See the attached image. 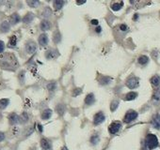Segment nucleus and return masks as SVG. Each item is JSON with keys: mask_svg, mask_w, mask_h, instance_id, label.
Masks as SVG:
<instances>
[{"mask_svg": "<svg viewBox=\"0 0 160 150\" xmlns=\"http://www.w3.org/2000/svg\"><path fill=\"white\" fill-rule=\"evenodd\" d=\"M51 28V24L50 22H48L47 20H43L41 23V29L43 31H46V30H49Z\"/></svg>", "mask_w": 160, "mask_h": 150, "instance_id": "14", "label": "nucleus"}, {"mask_svg": "<svg viewBox=\"0 0 160 150\" xmlns=\"http://www.w3.org/2000/svg\"><path fill=\"white\" fill-rule=\"evenodd\" d=\"M57 113H59V114H63V112L65 111V109H64V107H63V105H62V104L57 105Z\"/></svg>", "mask_w": 160, "mask_h": 150, "instance_id": "29", "label": "nucleus"}, {"mask_svg": "<svg viewBox=\"0 0 160 150\" xmlns=\"http://www.w3.org/2000/svg\"><path fill=\"white\" fill-rule=\"evenodd\" d=\"M152 124L155 129H157V130L160 129V114H156V116L153 118Z\"/></svg>", "mask_w": 160, "mask_h": 150, "instance_id": "10", "label": "nucleus"}, {"mask_svg": "<svg viewBox=\"0 0 160 150\" xmlns=\"http://www.w3.org/2000/svg\"><path fill=\"white\" fill-rule=\"evenodd\" d=\"M91 142L92 144H98L99 142V136L98 135H94V136H92L91 139Z\"/></svg>", "mask_w": 160, "mask_h": 150, "instance_id": "27", "label": "nucleus"}, {"mask_svg": "<svg viewBox=\"0 0 160 150\" xmlns=\"http://www.w3.org/2000/svg\"><path fill=\"white\" fill-rule=\"evenodd\" d=\"M4 49H5V45H4V42L2 41H0V53H3Z\"/></svg>", "mask_w": 160, "mask_h": 150, "instance_id": "34", "label": "nucleus"}, {"mask_svg": "<svg viewBox=\"0 0 160 150\" xmlns=\"http://www.w3.org/2000/svg\"><path fill=\"white\" fill-rule=\"evenodd\" d=\"M60 34L59 33H57V32H56L55 33V35H54V41H55V43H57V42H59L60 41Z\"/></svg>", "mask_w": 160, "mask_h": 150, "instance_id": "32", "label": "nucleus"}, {"mask_svg": "<svg viewBox=\"0 0 160 150\" xmlns=\"http://www.w3.org/2000/svg\"><path fill=\"white\" fill-rule=\"evenodd\" d=\"M34 19V15H33V13H28L24 18H23V22L25 24H29L32 22V20Z\"/></svg>", "mask_w": 160, "mask_h": 150, "instance_id": "17", "label": "nucleus"}, {"mask_svg": "<svg viewBox=\"0 0 160 150\" xmlns=\"http://www.w3.org/2000/svg\"><path fill=\"white\" fill-rule=\"evenodd\" d=\"M51 116H52V111L50 109H46L42 112V118L43 119V120H47V119H49L51 117Z\"/></svg>", "mask_w": 160, "mask_h": 150, "instance_id": "15", "label": "nucleus"}, {"mask_svg": "<svg viewBox=\"0 0 160 150\" xmlns=\"http://www.w3.org/2000/svg\"><path fill=\"white\" fill-rule=\"evenodd\" d=\"M120 28H121V30H122V31H125V30H127V26L125 25H122L120 26Z\"/></svg>", "mask_w": 160, "mask_h": 150, "instance_id": "38", "label": "nucleus"}, {"mask_svg": "<svg viewBox=\"0 0 160 150\" xmlns=\"http://www.w3.org/2000/svg\"><path fill=\"white\" fill-rule=\"evenodd\" d=\"M45 55H46V58L53 59V58H56V57L59 55V53H57V50H49V51H47Z\"/></svg>", "mask_w": 160, "mask_h": 150, "instance_id": "11", "label": "nucleus"}, {"mask_svg": "<svg viewBox=\"0 0 160 150\" xmlns=\"http://www.w3.org/2000/svg\"><path fill=\"white\" fill-rule=\"evenodd\" d=\"M104 120H105V114L102 112H99L94 116V120H93V123H94V125H99Z\"/></svg>", "mask_w": 160, "mask_h": 150, "instance_id": "6", "label": "nucleus"}, {"mask_svg": "<svg viewBox=\"0 0 160 150\" xmlns=\"http://www.w3.org/2000/svg\"><path fill=\"white\" fill-rule=\"evenodd\" d=\"M122 127V124L120 122H113L111 123L109 128H108V130L111 134H116L117 132L120 130V129H121Z\"/></svg>", "mask_w": 160, "mask_h": 150, "instance_id": "2", "label": "nucleus"}, {"mask_svg": "<svg viewBox=\"0 0 160 150\" xmlns=\"http://www.w3.org/2000/svg\"><path fill=\"white\" fill-rule=\"evenodd\" d=\"M64 6V1H55L54 2V7L56 10H60V8Z\"/></svg>", "mask_w": 160, "mask_h": 150, "instance_id": "23", "label": "nucleus"}, {"mask_svg": "<svg viewBox=\"0 0 160 150\" xmlns=\"http://www.w3.org/2000/svg\"><path fill=\"white\" fill-rule=\"evenodd\" d=\"M8 103H10V100H8V99H2V100H0V109H1V110L5 109L8 106Z\"/></svg>", "mask_w": 160, "mask_h": 150, "instance_id": "19", "label": "nucleus"}, {"mask_svg": "<svg viewBox=\"0 0 160 150\" xmlns=\"http://www.w3.org/2000/svg\"><path fill=\"white\" fill-rule=\"evenodd\" d=\"M86 1H77L76 3H77V5H82V4H84Z\"/></svg>", "mask_w": 160, "mask_h": 150, "instance_id": "40", "label": "nucleus"}, {"mask_svg": "<svg viewBox=\"0 0 160 150\" xmlns=\"http://www.w3.org/2000/svg\"><path fill=\"white\" fill-rule=\"evenodd\" d=\"M111 81V79L109 78V77H103L101 79V83L102 85H106V83H108L109 82Z\"/></svg>", "mask_w": 160, "mask_h": 150, "instance_id": "30", "label": "nucleus"}, {"mask_svg": "<svg viewBox=\"0 0 160 150\" xmlns=\"http://www.w3.org/2000/svg\"><path fill=\"white\" fill-rule=\"evenodd\" d=\"M96 31H97V32H98V33H99V32H101V27H97V29H96Z\"/></svg>", "mask_w": 160, "mask_h": 150, "instance_id": "41", "label": "nucleus"}, {"mask_svg": "<svg viewBox=\"0 0 160 150\" xmlns=\"http://www.w3.org/2000/svg\"><path fill=\"white\" fill-rule=\"evenodd\" d=\"M19 118H20V122L25 123L26 121L28 120V114H26V113H24L23 114H22V116H19Z\"/></svg>", "mask_w": 160, "mask_h": 150, "instance_id": "24", "label": "nucleus"}, {"mask_svg": "<svg viewBox=\"0 0 160 150\" xmlns=\"http://www.w3.org/2000/svg\"><path fill=\"white\" fill-rule=\"evenodd\" d=\"M154 100H160V89L156 90V92L154 95Z\"/></svg>", "mask_w": 160, "mask_h": 150, "instance_id": "33", "label": "nucleus"}, {"mask_svg": "<svg viewBox=\"0 0 160 150\" xmlns=\"http://www.w3.org/2000/svg\"><path fill=\"white\" fill-rule=\"evenodd\" d=\"M8 121H10L11 125H15L18 122H20V118L16 114L13 113V114H11L10 116H8Z\"/></svg>", "mask_w": 160, "mask_h": 150, "instance_id": "7", "label": "nucleus"}, {"mask_svg": "<svg viewBox=\"0 0 160 150\" xmlns=\"http://www.w3.org/2000/svg\"><path fill=\"white\" fill-rule=\"evenodd\" d=\"M126 86L133 89V88H136L137 86H139V79L136 77H131L127 80L126 82Z\"/></svg>", "mask_w": 160, "mask_h": 150, "instance_id": "4", "label": "nucleus"}, {"mask_svg": "<svg viewBox=\"0 0 160 150\" xmlns=\"http://www.w3.org/2000/svg\"><path fill=\"white\" fill-rule=\"evenodd\" d=\"M146 146H147L150 150L154 149L155 147L158 146V139L154 134H148L145 140Z\"/></svg>", "mask_w": 160, "mask_h": 150, "instance_id": "1", "label": "nucleus"}, {"mask_svg": "<svg viewBox=\"0 0 160 150\" xmlns=\"http://www.w3.org/2000/svg\"><path fill=\"white\" fill-rule=\"evenodd\" d=\"M94 100H95L94 95H93V94H88V95H87L86 99H85V103L87 105H91L93 102H94Z\"/></svg>", "mask_w": 160, "mask_h": 150, "instance_id": "16", "label": "nucleus"}, {"mask_svg": "<svg viewBox=\"0 0 160 150\" xmlns=\"http://www.w3.org/2000/svg\"><path fill=\"white\" fill-rule=\"evenodd\" d=\"M25 50L30 55L34 54V53L36 52V50H37V46H36V44H35V42L28 41L25 45Z\"/></svg>", "mask_w": 160, "mask_h": 150, "instance_id": "5", "label": "nucleus"}, {"mask_svg": "<svg viewBox=\"0 0 160 150\" xmlns=\"http://www.w3.org/2000/svg\"><path fill=\"white\" fill-rule=\"evenodd\" d=\"M10 27H11L10 23L7 22V21H5V22H3V23L1 24V26H0V30H1V32L6 33V32L8 31V30H10Z\"/></svg>", "mask_w": 160, "mask_h": 150, "instance_id": "12", "label": "nucleus"}, {"mask_svg": "<svg viewBox=\"0 0 160 150\" xmlns=\"http://www.w3.org/2000/svg\"><path fill=\"white\" fill-rule=\"evenodd\" d=\"M151 83H152V85H154V86H157L160 83V77L157 76V75H155V76H154L151 79Z\"/></svg>", "mask_w": 160, "mask_h": 150, "instance_id": "21", "label": "nucleus"}, {"mask_svg": "<svg viewBox=\"0 0 160 150\" xmlns=\"http://www.w3.org/2000/svg\"><path fill=\"white\" fill-rule=\"evenodd\" d=\"M55 87H56V86H55V83H49V85H48L47 86V88H48V89H49V90H54L55 89Z\"/></svg>", "mask_w": 160, "mask_h": 150, "instance_id": "35", "label": "nucleus"}, {"mask_svg": "<svg viewBox=\"0 0 160 150\" xmlns=\"http://www.w3.org/2000/svg\"><path fill=\"white\" fill-rule=\"evenodd\" d=\"M61 150H68V149H67V147H63Z\"/></svg>", "mask_w": 160, "mask_h": 150, "instance_id": "42", "label": "nucleus"}, {"mask_svg": "<svg viewBox=\"0 0 160 150\" xmlns=\"http://www.w3.org/2000/svg\"><path fill=\"white\" fill-rule=\"evenodd\" d=\"M41 147L43 149V150H50L52 148L51 146V143L48 141L47 139H42L41 140Z\"/></svg>", "mask_w": 160, "mask_h": 150, "instance_id": "8", "label": "nucleus"}, {"mask_svg": "<svg viewBox=\"0 0 160 150\" xmlns=\"http://www.w3.org/2000/svg\"><path fill=\"white\" fill-rule=\"evenodd\" d=\"M51 13H52V11H51L50 8H46L45 10L43 11L42 15H43L44 17H49V16L51 15Z\"/></svg>", "mask_w": 160, "mask_h": 150, "instance_id": "28", "label": "nucleus"}, {"mask_svg": "<svg viewBox=\"0 0 160 150\" xmlns=\"http://www.w3.org/2000/svg\"><path fill=\"white\" fill-rule=\"evenodd\" d=\"M122 6H123V2H119V3H115V4H113V5L111 6V8H112L113 11H120V10H121Z\"/></svg>", "mask_w": 160, "mask_h": 150, "instance_id": "20", "label": "nucleus"}, {"mask_svg": "<svg viewBox=\"0 0 160 150\" xmlns=\"http://www.w3.org/2000/svg\"><path fill=\"white\" fill-rule=\"evenodd\" d=\"M118 105H119V102H118L117 100L112 101V102H111V104H110V110H111V111H112V112H114L115 110L117 109Z\"/></svg>", "mask_w": 160, "mask_h": 150, "instance_id": "26", "label": "nucleus"}, {"mask_svg": "<svg viewBox=\"0 0 160 150\" xmlns=\"http://www.w3.org/2000/svg\"><path fill=\"white\" fill-rule=\"evenodd\" d=\"M16 42H17V39H16V37L15 36H12L11 38V39H10V47H14L15 45H16Z\"/></svg>", "mask_w": 160, "mask_h": 150, "instance_id": "25", "label": "nucleus"}, {"mask_svg": "<svg viewBox=\"0 0 160 150\" xmlns=\"http://www.w3.org/2000/svg\"><path fill=\"white\" fill-rule=\"evenodd\" d=\"M149 61V58L146 55H141L139 58V63L141 64V65H145L147 64Z\"/></svg>", "mask_w": 160, "mask_h": 150, "instance_id": "22", "label": "nucleus"}, {"mask_svg": "<svg viewBox=\"0 0 160 150\" xmlns=\"http://www.w3.org/2000/svg\"><path fill=\"white\" fill-rule=\"evenodd\" d=\"M5 139V134L3 133V132H0V142H2Z\"/></svg>", "mask_w": 160, "mask_h": 150, "instance_id": "37", "label": "nucleus"}, {"mask_svg": "<svg viewBox=\"0 0 160 150\" xmlns=\"http://www.w3.org/2000/svg\"><path fill=\"white\" fill-rule=\"evenodd\" d=\"M28 5L31 8H36L39 5V1H28Z\"/></svg>", "mask_w": 160, "mask_h": 150, "instance_id": "31", "label": "nucleus"}, {"mask_svg": "<svg viewBox=\"0 0 160 150\" xmlns=\"http://www.w3.org/2000/svg\"><path fill=\"white\" fill-rule=\"evenodd\" d=\"M137 117V112L129 111L125 114V116H124V122H125V123H130L133 120H135Z\"/></svg>", "mask_w": 160, "mask_h": 150, "instance_id": "3", "label": "nucleus"}, {"mask_svg": "<svg viewBox=\"0 0 160 150\" xmlns=\"http://www.w3.org/2000/svg\"><path fill=\"white\" fill-rule=\"evenodd\" d=\"M137 97V94L136 92H130V93H128L125 95V100H135Z\"/></svg>", "mask_w": 160, "mask_h": 150, "instance_id": "18", "label": "nucleus"}, {"mask_svg": "<svg viewBox=\"0 0 160 150\" xmlns=\"http://www.w3.org/2000/svg\"><path fill=\"white\" fill-rule=\"evenodd\" d=\"M81 92H82L81 88H76V89L74 90V96H77V95H79V94H81Z\"/></svg>", "mask_w": 160, "mask_h": 150, "instance_id": "36", "label": "nucleus"}, {"mask_svg": "<svg viewBox=\"0 0 160 150\" xmlns=\"http://www.w3.org/2000/svg\"><path fill=\"white\" fill-rule=\"evenodd\" d=\"M91 24L92 25H97V24H98V21H97V20H92L91 21Z\"/></svg>", "mask_w": 160, "mask_h": 150, "instance_id": "39", "label": "nucleus"}, {"mask_svg": "<svg viewBox=\"0 0 160 150\" xmlns=\"http://www.w3.org/2000/svg\"><path fill=\"white\" fill-rule=\"evenodd\" d=\"M10 22H11V25L18 24L19 22H20V16H19V14H17V13H13V14L11 16V18H10Z\"/></svg>", "mask_w": 160, "mask_h": 150, "instance_id": "13", "label": "nucleus"}, {"mask_svg": "<svg viewBox=\"0 0 160 150\" xmlns=\"http://www.w3.org/2000/svg\"><path fill=\"white\" fill-rule=\"evenodd\" d=\"M39 43L41 46H46L48 44V37L46 34H42L39 37Z\"/></svg>", "mask_w": 160, "mask_h": 150, "instance_id": "9", "label": "nucleus"}]
</instances>
